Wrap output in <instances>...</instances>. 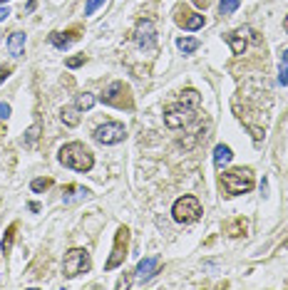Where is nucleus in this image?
<instances>
[{
	"label": "nucleus",
	"mask_w": 288,
	"mask_h": 290,
	"mask_svg": "<svg viewBox=\"0 0 288 290\" xmlns=\"http://www.w3.org/2000/svg\"><path fill=\"white\" fill-rule=\"evenodd\" d=\"M199 102H202V97H199L197 89H184L176 102H171V104L164 107V124L169 129L186 126L194 119V109L199 107Z\"/></svg>",
	"instance_id": "obj_1"
},
{
	"label": "nucleus",
	"mask_w": 288,
	"mask_h": 290,
	"mask_svg": "<svg viewBox=\"0 0 288 290\" xmlns=\"http://www.w3.org/2000/svg\"><path fill=\"white\" fill-rule=\"evenodd\" d=\"M57 159H60V164L72 169V171H89V169L94 166L92 152H89L84 144H80V141L65 144V147L57 152Z\"/></svg>",
	"instance_id": "obj_2"
},
{
	"label": "nucleus",
	"mask_w": 288,
	"mask_h": 290,
	"mask_svg": "<svg viewBox=\"0 0 288 290\" xmlns=\"http://www.w3.org/2000/svg\"><path fill=\"white\" fill-rule=\"evenodd\" d=\"M221 186L226 191V196H239L253 189V174L251 169H231L221 176Z\"/></svg>",
	"instance_id": "obj_3"
},
{
	"label": "nucleus",
	"mask_w": 288,
	"mask_h": 290,
	"mask_svg": "<svg viewBox=\"0 0 288 290\" xmlns=\"http://www.w3.org/2000/svg\"><path fill=\"white\" fill-rule=\"evenodd\" d=\"M171 216L176 223H194L202 218V204L197 196H181L174 201L171 206Z\"/></svg>",
	"instance_id": "obj_4"
},
{
	"label": "nucleus",
	"mask_w": 288,
	"mask_h": 290,
	"mask_svg": "<svg viewBox=\"0 0 288 290\" xmlns=\"http://www.w3.org/2000/svg\"><path fill=\"white\" fill-rule=\"evenodd\" d=\"M92 268V258H89V253L84 248H72L67 250V255H65V263H62V270H65V278H77V275H82Z\"/></svg>",
	"instance_id": "obj_5"
},
{
	"label": "nucleus",
	"mask_w": 288,
	"mask_h": 290,
	"mask_svg": "<svg viewBox=\"0 0 288 290\" xmlns=\"http://www.w3.org/2000/svg\"><path fill=\"white\" fill-rule=\"evenodd\" d=\"M102 104H110V107H120V109H132V97H129V87L124 82H112L105 94H102Z\"/></svg>",
	"instance_id": "obj_6"
},
{
	"label": "nucleus",
	"mask_w": 288,
	"mask_h": 290,
	"mask_svg": "<svg viewBox=\"0 0 288 290\" xmlns=\"http://www.w3.org/2000/svg\"><path fill=\"white\" fill-rule=\"evenodd\" d=\"M127 246H129V228L127 226H120L117 228V236H115V248H112V255L107 258L105 263V270H115L124 263V255H127Z\"/></svg>",
	"instance_id": "obj_7"
},
{
	"label": "nucleus",
	"mask_w": 288,
	"mask_h": 290,
	"mask_svg": "<svg viewBox=\"0 0 288 290\" xmlns=\"http://www.w3.org/2000/svg\"><path fill=\"white\" fill-rule=\"evenodd\" d=\"M124 136H127V129H124L122 122H105V124H100L94 129V139L105 147L120 144V141H124Z\"/></svg>",
	"instance_id": "obj_8"
},
{
	"label": "nucleus",
	"mask_w": 288,
	"mask_h": 290,
	"mask_svg": "<svg viewBox=\"0 0 288 290\" xmlns=\"http://www.w3.org/2000/svg\"><path fill=\"white\" fill-rule=\"evenodd\" d=\"M132 38L142 50H154L157 47V28H154V23L152 20H139Z\"/></svg>",
	"instance_id": "obj_9"
},
{
	"label": "nucleus",
	"mask_w": 288,
	"mask_h": 290,
	"mask_svg": "<svg viewBox=\"0 0 288 290\" xmlns=\"http://www.w3.org/2000/svg\"><path fill=\"white\" fill-rule=\"evenodd\" d=\"M174 20H176V25L179 28H184V30H199V28H204V15H199V13H194V10H189V8H176V15H174Z\"/></svg>",
	"instance_id": "obj_10"
},
{
	"label": "nucleus",
	"mask_w": 288,
	"mask_h": 290,
	"mask_svg": "<svg viewBox=\"0 0 288 290\" xmlns=\"http://www.w3.org/2000/svg\"><path fill=\"white\" fill-rule=\"evenodd\" d=\"M246 35H251V30H248V28H239V30H234V33H226V35H224V40L231 45L234 55H244V50H246V45H248Z\"/></svg>",
	"instance_id": "obj_11"
},
{
	"label": "nucleus",
	"mask_w": 288,
	"mask_h": 290,
	"mask_svg": "<svg viewBox=\"0 0 288 290\" xmlns=\"http://www.w3.org/2000/svg\"><path fill=\"white\" fill-rule=\"evenodd\" d=\"M157 268H159V258H157V255H152V258L139 260V265H137L134 275H137V280H149V278L157 273Z\"/></svg>",
	"instance_id": "obj_12"
},
{
	"label": "nucleus",
	"mask_w": 288,
	"mask_h": 290,
	"mask_svg": "<svg viewBox=\"0 0 288 290\" xmlns=\"http://www.w3.org/2000/svg\"><path fill=\"white\" fill-rule=\"evenodd\" d=\"M77 30H67V33H50V45H55L57 50H67L72 42L77 40Z\"/></svg>",
	"instance_id": "obj_13"
},
{
	"label": "nucleus",
	"mask_w": 288,
	"mask_h": 290,
	"mask_svg": "<svg viewBox=\"0 0 288 290\" xmlns=\"http://www.w3.org/2000/svg\"><path fill=\"white\" fill-rule=\"evenodd\" d=\"M80 112H82V109H80L77 104H72V107H62V109H60V119H62L67 126H77L80 124Z\"/></svg>",
	"instance_id": "obj_14"
},
{
	"label": "nucleus",
	"mask_w": 288,
	"mask_h": 290,
	"mask_svg": "<svg viewBox=\"0 0 288 290\" xmlns=\"http://www.w3.org/2000/svg\"><path fill=\"white\" fill-rule=\"evenodd\" d=\"M231 157H234L231 149H229L226 144H219V147L214 149V166H216V169H224V166L231 162Z\"/></svg>",
	"instance_id": "obj_15"
},
{
	"label": "nucleus",
	"mask_w": 288,
	"mask_h": 290,
	"mask_svg": "<svg viewBox=\"0 0 288 290\" xmlns=\"http://www.w3.org/2000/svg\"><path fill=\"white\" fill-rule=\"evenodd\" d=\"M8 50L13 57H20L23 50H25V33H13L10 40H8Z\"/></svg>",
	"instance_id": "obj_16"
},
{
	"label": "nucleus",
	"mask_w": 288,
	"mask_h": 290,
	"mask_svg": "<svg viewBox=\"0 0 288 290\" xmlns=\"http://www.w3.org/2000/svg\"><path fill=\"white\" fill-rule=\"evenodd\" d=\"M15 231H18V226H15V223H10V226H8V231H5V236H3V243H0V248H3V253H10V250H13V241H15Z\"/></svg>",
	"instance_id": "obj_17"
},
{
	"label": "nucleus",
	"mask_w": 288,
	"mask_h": 290,
	"mask_svg": "<svg viewBox=\"0 0 288 290\" xmlns=\"http://www.w3.org/2000/svg\"><path fill=\"white\" fill-rule=\"evenodd\" d=\"M176 47H179L184 55H191V52L199 50V40H194V38H179V40H176Z\"/></svg>",
	"instance_id": "obj_18"
},
{
	"label": "nucleus",
	"mask_w": 288,
	"mask_h": 290,
	"mask_svg": "<svg viewBox=\"0 0 288 290\" xmlns=\"http://www.w3.org/2000/svg\"><path fill=\"white\" fill-rule=\"evenodd\" d=\"M226 233H229V236H244V233H246V221H244V218H236V221L226 223Z\"/></svg>",
	"instance_id": "obj_19"
},
{
	"label": "nucleus",
	"mask_w": 288,
	"mask_h": 290,
	"mask_svg": "<svg viewBox=\"0 0 288 290\" xmlns=\"http://www.w3.org/2000/svg\"><path fill=\"white\" fill-rule=\"evenodd\" d=\"M278 84H288V50H283L281 55V65H278Z\"/></svg>",
	"instance_id": "obj_20"
},
{
	"label": "nucleus",
	"mask_w": 288,
	"mask_h": 290,
	"mask_svg": "<svg viewBox=\"0 0 288 290\" xmlns=\"http://www.w3.org/2000/svg\"><path fill=\"white\" fill-rule=\"evenodd\" d=\"M67 194H72V196H65V204H70V201H75V199H87V189L82 186H67Z\"/></svg>",
	"instance_id": "obj_21"
},
{
	"label": "nucleus",
	"mask_w": 288,
	"mask_h": 290,
	"mask_svg": "<svg viewBox=\"0 0 288 290\" xmlns=\"http://www.w3.org/2000/svg\"><path fill=\"white\" fill-rule=\"evenodd\" d=\"M94 102H97V99H94V94L84 92V94H77V102H75V104H77L80 109H92V107H94Z\"/></svg>",
	"instance_id": "obj_22"
},
{
	"label": "nucleus",
	"mask_w": 288,
	"mask_h": 290,
	"mask_svg": "<svg viewBox=\"0 0 288 290\" xmlns=\"http://www.w3.org/2000/svg\"><path fill=\"white\" fill-rule=\"evenodd\" d=\"M239 3H241V0H221V3H219V13H221V15H231V13L239 8Z\"/></svg>",
	"instance_id": "obj_23"
},
{
	"label": "nucleus",
	"mask_w": 288,
	"mask_h": 290,
	"mask_svg": "<svg viewBox=\"0 0 288 290\" xmlns=\"http://www.w3.org/2000/svg\"><path fill=\"white\" fill-rule=\"evenodd\" d=\"M52 186V179H35L33 184H30V189L35 191V194H40V191H47Z\"/></svg>",
	"instance_id": "obj_24"
},
{
	"label": "nucleus",
	"mask_w": 288,
	"mask_h": 290,
	"mask_svg": "<svg viewBox=\"0 0 288 290\" xmlns=\"http://www.w3.org/2000/svg\"><path fill=\"white\" fill-rule=\"evenodd\" d=\"M38 134H40V126H38V124L30 126V129H28V136L23 139V144H25V147H33V144H35V139H38Z\"/></svg>",
	"instance_id": "obj_25"
},
{
	"label": "nucleus",
	"mask_w": 288,
	"mask_h": 290,
	"mask_svg": "<svg viewBox=\"0 0 288 290\" xmlns=\"http://www.w3.org/2000/svg\"><path fill=\"white\" fill-rule=\"evenodd\" d=\"M102 3H105V0H87V5H84V15H92V13H94Z\"/></svg>",
	"instance_id": "obj_26"
},
{
	"label": "nucleus",
	"mask_w": 288,
	"mask_h": 290,
	"mask_svg": "<svg viewBox=\"0 0 288 290\" xmlns=\"http://www.w3.org/2000/svg\"><path fill=\"white\" fill-rule=\"evenodd\" d=\"M80 65H84V55H77V57H70V60H67V67H70V70H75V67H80Z\"/></svg>",
	"instance_id": "obj_27"
},
{
	"label": "nucleus",
	"mask_w": 288,
	"mask_h": 290,
	"mask_svg": "<svg viewBox=\"0 0 288 290\" xmlns=\"http://www.w3.org/2000/svg\"><path fill=\"white\" fill-rule=\"evenodd\" d=\"M8 117H10V104L3 102V104H0V119H8Z\"/></svg>",
	"instance_id": "obj_28"
},
{
	"label": "nucleus",
	"mask_w": 288,
	"mask_h": 290,
	"mask_svg": "<svg viewBox=\"0 0 288 290\" xmlns=\"http://www.w3.org/2000/svg\"><path fill=\"white\" fill-rule=\"evenodd\" d=\"M10 72H13L10 67H0V84H3L5 80H8V77H10Z\"/></svg>",
	"instance_id": "obj_29"
},
{
	"label": "nucleus",
	"mask_w": 288,
	"mask_h": 290,
	"mask_svg": "<svg viewBox=\"0 0 288 290\" xmlns=\"http://www.w3.org/2000/svg\"><path fill=\"white\" fill-rule=\"evenodd\" d=\"M8 15H10V10H8V8H3V5H0V20H5V18H8Z\"/></svg>",
	"instance_id": "obj_30"
},
{
	"label": "nucleus",
	"mask_w": 288,
	"mask_h": 290,
	"mask_svg": "<svg viewBox=\"0 0 288 290\" xmlns=\"http://www.w3.org/2000/svg\"><path fill=\"white\" fill-rule=\"evenodd\" d=\"M194 3H197L199 8H206V5H209V0H194Z\"/></svg>",
	"instance_id": "obj_31"
},
{
	"label": "nucleus",
	"mask_w": 288,
	"mask_h": 290,
	"mask_svg": "<svg viewBox=\"0 0 288 290\" xmlns=\"http://www.w3.org/2000/svg\"><path fill=\"white\" fill-rule=\"evenodd\" d=\"M283 28H286V33H288V18H286V23H283Z\"/></svg>",
	"instance_id": "obj_32"
},
{
	"label": "nucleus",
	"mask_w": 288,
	"mask_h": 290,
	"mask_svg": "<svg viewBox=\"0 0 288 290\" xmlns=\"http://www.w3.org/2000/svg\"><path fill=\"white\" fill-rule=\"evenodd\" d=\"M283 248H286V250H288V241H286V243H283Z\"/></svg>",
	"instance_id": "obj_33"
},
{
	"label": "nucleus",
	"mask_w": 288,
	"mask_h": 290,
	"mask_svg": "<svg viewBox=\"0 0 288 290\" xmlns=\"http://www.w3.org/2000/svg\"><path fill=\"white\" fill-rule=\"evenodd\" d=\"M0 3H8V0H0Z\"/></svg>",
	"instance_id": "obj_34"
},
{
	"label": "nucleus",
	"mask_w": 288,
	"mask_h": 290,
	"mask_svg": "<svg viewBox=\"0 0 288 290\" xmlns=\"http://www.w3.org/2000/svg\"><path fill=\"white\" fill-rule=\"evenodd\" d=\"M0 38H3V33H0Z\"/></svg>",
	"instance_id": "obj_35"
}]
</instances>
